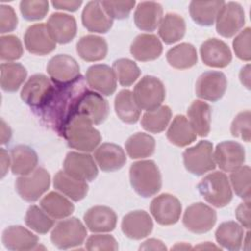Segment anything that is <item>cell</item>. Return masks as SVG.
<instances>
[{"label": "cell", "instance_id": "1", "mask_svg": "<svg viewBox=\"0 0 251 251\" xmlns=\"http://www.w3.org/2000/svg\"><path fill=\"white\" fill-rule=\"evenodd\" d=\"M86 80L78 76L67 84H55L46 104L35 114L60 135L65 125L75 115L82 95L88 90Z\"/></svg>", "mask_w": 251, "mask_h": 251}, {"label": "cell", "instance_id": "2", "mask_svg": "<svg viewBox=\"0 0 251 251\" xmlns=\"http://www.w3.org/2000/svg\"><path fill=\"white\" fill-rule=\"evenodd\" d=\"M92 122L82 115H75L69 120L61 131L69 147L82 152H91L101 142L100 132L92 126Z\"/></svg>", "mask_w": 251, "mask_h": 251}, {"label": "cell", "instance_id": "3", "mask_svg": "<svg viewBox=\"0 0 251 251\" xmlns=\"http://www.w3.org/2000/svg\"><path fill=\"white\" fill-rule=\"evenodd\" d=\"M129 180L133 190L144 198L157 194L162 187L160 170L152 160L134 162L129 168Z\"/></svg>", "mask_w": 251, "mask_h": 251}, {"label": "cell", "instance_id": "4", "mask_svg": "<svg viewBox=\"0 0 251 251\" xmlns=\"http://www.w3.org/2000/svg\"><path fill=\"white\" fill-rule=\"evenodd\" d=\"M198 191L203 198L217 208H223L230 203L232 190L227 176L222 172H214L201 179Z\"/></svg>", "mask_w": 251, "mask_h": 251}, {"label": "cell", "instance_id": "5", "mask_svg": "<svg viewBox=\"0 0 251 251\" xmlns=\"http://www.w3.org/2000/svg\"><path fill=\"white\" fill-rule=\"evenodd\" d=\"M132 93L138 108L145 111L160 107L166 97L163 82L153 75L143 76L134 86Z\"/></svg>", "mask_w": 251, "mask_h": 251}, {"label": "cell", "instance_id": "6", "mask_svg": "<svg viewBox=\"0 0 251 251\" xmlns=\"http://www.w3.org/2000/svg\"><path fill=\"white\" fill-rule=\"evenodd\" d=\"M87 235L84 225L75 217L59 222L51 232V241L59 249L79 246Z\"/></svg>", "mask_w": 251, "mask_h": 251}, {"label": "cell", "instance_id": "7", "mask_svg": "<svg viewBox=\"0 0 251 251\" xmlns=\"http://www.w3.org/2000/svg\"><path fill=\"white\" fill-rule=\"evenodd\" d=\"M182 157L185 169L194 176H202L216 168L213 144L208 140H201L196 145L188 147Z\"/></svg>", "mask_w": 251, "mask_h": 251}, {"label": "cell", "instance_id": "8", "mask_svg": "<svg viewBox=\"0 0 251 251\" xmlns=\"http://www.w3.org/2000/svg\"><path fill=\"white\" fill-rule=\"evenodd\" d=\"M53 88L54 84L46 75L35 74L24 84L21 91V98L36 113L46 104Z\"/></svg>", "mask_w": 251, "mask_h": 251}, {"label": "cell", "instance_id": "9", "mask_svg": "<svg viewBox=\"0 0 251 251\" xmlns=\"http://www.w3.org/2000/svg\"><path fill=\"white\" fill-rule=\"evenodd\" d=\"M50 186V175L44 168H36L28 175L21 176L16 180L18 194L26 202H35Z\"/></svg>", "mask_w": 251, "mask_h": 251}, {"label": "cell", "instance_id": "10", "mask_svg": "<svg viewBox=\"0 0 251 251\" xmlns=\"http://www.w3.org/2000/svg\"><path fill=\"white\" fill-rule=\"evenodd\" d=\"M217 221V213L210 206L197 202L188 206L183 214V226L189 231L202 234L212 229Z\"/></svg>", "mask_w": 251, "mask_h": 251}, {"label": "cell", "instance_id": "11", "mask_svg": "<svg viewBox=\"0 0 251 251\" xmlns=\"http://www.w3.org/2000/svg\"><path fill=\"white\" fill-rule=\"evenodd\" d=\"M216 30L223 37L235 35L245 24L243 8L236 2H227L220 9L216 18Z\"/></svg>", "mask_w": 251, "mask_h": 251}, {"label": "cell", "instance_id": "12", "mask_svg": "<svg viewBox=\"0 0 251 251\" xmlns=\"http://www.w3.org/2000/svg\"><path fill=\"white\" fill-rule=\"evenodd\" d=\"M150 212L159 225L171 226L179 220L181 204L176 196L162 193L151 201Z\"/></svg>", "mask_w": 251, "mask_h": 251}, {"label": "cell", "instance_id": "13", "mask_svg": "<svg viewBox=\"0 0 251 251\" xmlns=\"http://www.w3.org/2000/svg\"><path fill=\"white\" fill-rule=\"evenodd\" d=\"M227 81L225 74L217 71H208L203 73L195 84L196 95L210 102L219 101L225 94Z\"/></svg>", "mask_w": 251, "mask_h": 251}, {"label": "cell", "instance_id": "14", "mask_svg": "<svg viewBox=\"0 0 251 251\" xmlns=\"http://www.w3.org/2000/svg\"><path fill=\"white\" fill-rule=\"evenodd\" d=\"M63 167L68 175L83 181H92L98 175L94 159L87 153L69 152L64 160Z\"/></svg>", "mask_w": 251, "mask_h": 251}, {"label": "cell", "instance_id": "15", "mask_svg": "<svg viewBox=\"0 0 251 251\" xmlns=\"http://www.w3.org/2000/svg\"><path fill=\"white\" fill-rule=\"evenodd\" d=\"M46 70L55 84H67L81 75L78 63L73 57L66 54L52 57L47 64Z\"/></svg>", "mask_w": 251, "mask_h": 251}, {"label": "cell", "instance_id": "16", "mask_svg": "<svg viewBox=\"0 0 251 251\" xmlns=\"http://www.w3.org/2000/svg\"><path fill=\"white\" fill-rule=\"evenodd\" d=\"M214 159L216 165L224 172H233L243 166L245 162L244 147L232 140L219 143L215 149Z\"/></svg>", "mask_w": 251, "mask_h": 251}, {"label": "cell", "instance_id": "17", "mask_svg": "<svg viewBox=\"0 0 251 251\" xmlns=\"http://www.w3.org/2000/svg\"><path fill=\"white\" fill-rule=\"evenodd\" d=\"M75 115H82L88 118L92 124L100 125L109 115L107 100L98 92L87 90L79 100Z\"/></svg>", "mask_w": 251, "mask_h": 251}, {"label": "cell", "instance_id": "18", "mask_svg": "<svg viewBox=\"0 0 251 251\" xmlns=\"http://www.w3.org/2000/svg\"><path fill=\"white\" fill-rule=\"evenodd\" d=\"M87 85L101 95H112L117 89V78L112 68L104 64L89 67L85 74Z\"/></svg>", "mask_w": 251, "mask_h": 251}, {"label": "cell", "instance_id": "19", "mask_svg": "<svg viewBox=\"0 0 251 251\" xmlns=\"http://www.w3.org/2000/svg\"><path fill=\"white\" fill-rule=\"evenodd\" d=\"M24 40L27 51L34 55L44 56L51 53L56 48V42L51 37L44 24L30 25L25 30Z\"/></svg>", "mask_w": 251, "mask_h": 251}, {"label": "cell", "instance_id": "20", "mask_svg": "<svg viewBox=\"0 0 251 251\" xmlns=\"http://www.w3.org/2000/svg\"><path fill=\"white\" fill-rule=\"evenodd\" d=\"M203 63L212 68H225L231 62L232 55L228 45L218 38H209L200 46Z\"/></svg>", "mask_w": 251, "mask_h": 251}, {"label": "cell", "instance_id": "21", "mask_svg": "<svg viewBox=\"0 0 251 251\" xmlns=\"http://www.w3.org/2000/svg\"><path fill=\"white\" fill-rule=\"evenodd\" d=\"M123 233L130 239H142L153 229V222L149 214L143 210H136L126 214L121 224Z\"/></svg>", "mask_w": 251, "mask_h": 251}, {"label": "cell", "instance_id": "22", "mask_svg": "<svg viewBox=\"0 0 251 251\" xmlns=\"http://www.w3.org/2000/svg\"><path fill=\"white\" fill-rule=\"evenodd\" d=\"M81 22L88 31L97 33H106L113 25V19L108 16L100 1H90L85 5Z\"/></svg>", "mask_w": 251, "mask_h": 251}, {"label": "cell", "instance_id": "23", "mask_svg": "<svg viewBox=\"0 0 251 251\" xmlns=\"http://www.w3.org/2000/svg\"><path fill=\"white\" fill-rule=\"evenodd\" d=\"M46 26L54 41L60 44L69 43L76 34V21L68 14H52L47 21Z\"/></svg>", "mask_w": 251, "mask_h": 251}, {"label": "cell", "instance_id": "24", "mask_svg": "<svg viewBox=\"0 0 251 251\" xmlns=\"http://www.w3.org/2000/svg\"><path fill=\"white\" fill-rule=\"evenodd\" d=\"M4 246L13 251H26L37 248L38 237L22 226H10L2 233Z\"/></svg>", "mask_w": 251, "mask_h": 251}, {"label": "cell", "instance_id": "25", "mask_svg": "<svg viewBox=\"0 0 251 251\" xmlns=\"http://www.w3.org/2000/svg\"><path fill=\"white\" fill-rule=\"evenodd\" d=\"M86 227L91 232H109L115 229L117 215L107 206H93L83 215Z\"/></svg>", "mask_w": 251, "mask_h": 251}, {"label": "cell", "instance_id": "26", "mask_svg": "<svg viewBox=\"0 0 251 251\" xmlns=\"http://www.w3.org/2000/svg\"><path fill=\"white\" fill-rule=\"evenodd\" d=\"M94 159L104 172H115L124 167L126 157L124 149L115 143H103L96 148Z\"/></svg>", "mask_w": 251, "mask_h": 251}, {"label": "cell", "instance_id": "27", "mask_svg": "<svg viewBox=\"0 0 251 251\" xmlns=\"http://www.w3.org/2000/svg\"><path fill=\"white\" fill-rule=\"evenodd\" d=\"M162 51L163 46L160 39L149 33L137 35L130 45V54L140 62L154 61L160 57Z\"/></svg>", "mask_w": 251, "mask_h": 251}, {"label": "cell", "instance_id": "28", "mask_svg": "<svg viewBox=\"0 0 251 251\" xmlns=\"http://www.w3.org/2000/svg\"><path fill=\"white\" fill-rule=\"evenodd\" d=\"M133 19L135 25L140 30L154 31L163 19V8L157 2H140L135 9Z\"/></svg>", "mask_w": 251, "mask_h": 251}, {"label": "cell", "instance_id": "29", "mask_svg": "<svg viewBox=\"0 0 251 251\" xmlns=\"http://www.w3.org/2000/svg\"><path fill=\"white\" fill-rule=\"evenodd\" d=\"M11 171L14 175L25 176L33 172L38 163L36 152L27 145H17L12 148Z\"/></svg>", "mask_w": 251, "mask_h": 251}, {"label": "cell", "instance_id": "30", "mask_svg": "<svg viewBox=\"0 0 251 251\" xmlns=\"http://www.w3.org/2000/svg\"><path fill=\"white\" fill-rule=\"evenodd\" d=\"M76 52L86 62H97L106 57L108 44L103 37L98 35H84L76 43Z\"/></svg>", "mask_w": 251, "mask_h": 251}, {"label": "cell", "instance_id": "31", "mask_svg": "<svg viewBox=\"0 0 251 251\" xmlns=\"http://www.w3.org/2000/svg\"><path fill=\"white\" fill-rule=\"evenodd\" d=\"M53 184L54 188L75 202L82 200L88 192V184L86 181L76 179L68 175L65 171H59L55 175Z\"/></svg>", "mask_w": 251, "mask_h": 251}, {"label": "cell", "instance_id": "32", "mask_svg": "<svg viewBox=\"0 0 251 251\" xmlns=\"http://www.w3.org/2000/svg\"><path fill=\"white\" fill-rule=\"evenodd\" d=\"M196 132L188 119L183 115H176L167 130L168 140L178 147H184L195 141Z\"/></svg>", "mask_w": 251, "mask_h": 251}, {"label": "cell", "instance_id": "33", "mask_svg": "<svg viewBox=\"0 0 251 251\" xmlns=\"http://www.w3.org/2000/svg\"><path fill=\"white\" fill-rule=\"evenodd\" d=\"M211 106L201 100H195L187 110L188 121L196 134L207 136L211 128Z\"/></svg>", "mask_w": 251, "mask_h": 251}, {"label": "cell", "instance_id": "34", "mask_svg": "<svg viewBox=\"0 0 251 251\" xmlns=\"http://www.w3.org/2000/svg\"><path fill=\"white\" fill-rule=\"evenodd\" d=\"M243 234L242 226L234 221H227L222 223L218 226L215 232V237L222 247L227 250L237 251L242 246Z\"/></svg>", "mask_w": 251, "mask_h": 251}, {"label": "cell", "instance_id": "35", "mask_svg": "<svg viewBox=\"0 0 251 251\" xmlns=\"http://www.w3.org/2000/svg\"><path fill=\"white\" fill-rule=\"evenodd\" d=\"M225 4L224 1H191L189 4V14L191 19L199 25L210 26L217 18L220 9Z\"/></svg>", "mask_w": 251, "mask_h": 251}, {"label": "cell", "instance_id": "36", "mask_svg": "<svg viewBox=\"0 0 251 251\" xmlns=\"http://www.w3.org/2000/svg\"><path fill=\"white\" fill-rule=\"evenodd\" d=\"M186 30L182 17L175 13H168L162 19L159 25V36L166 44H173L180 40Z\"/></svg>", "mask_w": 251, "mask_h": 251}, {"label": "cell", "instance_id": "37", "mask_svg": "<svg viewBox=\"0 0 251 251\" xmlns=\"http://www.w3.org/2000/svg\"><path fill=\"white\" fill-rule=\"evenodd\" d=\"M40 207L53 219L61 220L71 216L75 210L74 204L62 194L51 191L40 200Z\"/></svg>", "mask_w": 251, "mask_h": 251}, {"label": "cell", "instance_id": "38", "mask_svg": "<svg viewBox=\"0 0 251 251\" xmlns=\"http://www.w3.org/2000/svg\"><path fill=\"white\" fill-rule=\"evenodd\" d=\"M169 65L177 70H186L197 64V52L195 47L187 42L177 44L167 52Z\"/></svg>", "mask_w": 251, "mask_h": 251}, {"label": "cell", "instance_id": "39", "mask_svg": "<svg viewBox=\"0 0 251 251\" xmlns=\"http://www.w3.org/2000/svg\"><path fill=\"white\" fill-rule=\"evenodd\" d=\"M115 111L120 120L126 124H135L140 117V109L128 89L121 90L115 97Z\"/></svg>", "mask_w": 251, "mask_h": 251}, {"label": "cell", "instance_id": "40", "mask_svg": "<svg viewBox=\"0 0 251 251\" xmlns=\"http://www.w3.org/2000/svg\"><path fill=\"white\" fill-rule=\"evenodd\" d=\"M0 70L1 88L6 92L17 91L26 78L27 72L20 63H2Z\"/></svg>", "mask_w": 251, "mask_h": 251}, {"label": "cell", "instance_id": "41", "mask_svg": "<svg viewBox=\"0 0 251 251\" xmlns=\"http://www.w3.org/2000/svg\"><path fill=\"white\" fill-rule=\"evenodd\" d=\"M155 139L143 132H136L126 141V151L131 159L150 157L155 151Z\"/></svg>", "mask_w": 251, "mask_h": 251}, {"label": "cell", "instance_id": "42", "mask_svg": "<svg viewBox=\"0 0 251 251\" xmlns=\"http://www.w3.org/2000/svg\"><path fill=\"white\" fill-rule=\"evenodd\" d=\"M172 118L169 106H160L154 110L146 111L141 118L142 127L152 133H160L168 126Z\"/></svg>", "mask_w": 251, "mask_h": 251}, {"label": "cell", "instance_id": "43", "mask_svg": "<svg viewBox=\"0 0 251 251\" xmlns=\"http://www.w3.org/2000/svg\"><path fill=\"white\" fill-rule=\"evenodd\" d=\"M25 222L30 229L39 234H46L54 226L53 218L36 205L29 206L25 217Z\"/></svg>", "mask_w": 251, "mask_h": 251}, {"label": "cell", "instance_id": "44", "mask_svg": "<svg viewBox=\"0 0 251 251\" xmlns=\"http://www.w3.org/2000/svg\"><path fill=\"white\" fill-rule=\"evenodd\" d=\"M116 78L122 86H130L137 80L140 75L138 66L131 60L121 58L113 63L112 67Z\"/></svg>", "mask_w": 251, "mask_h": 251}, {"label": "cell", "instance_id": "45", "mask_svg": "<svg viewBox=\"0 0 251 251\" xmlns=\"http://www.w3.org/2000/svg\"><path fill=\"white\" fill-rule=\"evenodd\" d=\"M250 167L241 166L231 172L229 179L235 194L245 201L250 200Z\"/></svg>", "mask_w": 251, "mask_h": 251}, {"label": "cell", "instance_id": "46", "mask_svg": "<svg viewBox=\"0 0 251 251\" xmlns=\"http://www.w3.org/2000/svg\"><path fill=\"white\" fill-rule=\"evenodd\" d=\"M48 10L49 3L45 0H24L20 3L21 14L25 20L29 22L44 19Z\"/></svg>", "mask_w": 251, "mask_h": 251}, {"label": "cell", "instance_id": "47", "mask_svg": "<svg viewBox=\"0 0 251 251\" xmlns=\"http://www.w3.org/2000/svg\"><path fill=\"white\" fill-rule=\"evenodd\" d=\"M24 53L21 40L16 35H2L0 37V59L2 61H15Z\"/></svg>", "mask_w": 251, "mask_h": 251}, {"label": "cell", "instance_id": "48", "mask_svg": "<svg viewBox=\"0 0 251 251\" xmlns=\"http://www.w3.org/2000/svg\"><path fill=\"white\" fill-rule=\"evenodd\" d=\"M101 5L111 19L124 20L128 18L131 10L135 5V1H101Z\"/></svg>", "mask_w": 251, "mask_h": 251}, {"label": "cell", "instance_id": "49", "mask_svg": "<svg viewBox=\"0 0 251 251\" xmlns=\"http://www.w3.org/2000/svg\"><path fill=\"white\" fill-rule=\"evenodd\" d=\"M230 132L232 136L241 138L242 140L250 141V111L246 110L240 112L233 119L230 126Z\"/></svg>", "mask_w": 251, "mask_h": 251}, {"label": "cell", "instance_id": "50", "mask_svg": "<svg viewBox=\"0 0 251 251\" xmlns=\"http://www.w3.org/2000/svg\"><path fill=\"white\" fill-rule=\"evenodd\" d=\"M250 38L251 29L250 27H246L240 31L232 41V46L236 57L245 62H249L251 59Z\"/></svg>", "mask_w": 251, "mask_h": 251}, {"label": "cell", "instance_id": "51", "mask_svg": "<svg viewBox=\"0 0 251 251\" xmlns=\"http://www.w3.org/2000/svg\"><path fill=\"white\" fill-rule=\"evenodd\" d=\"M85 248L89 251L105 250L115 251L118 250L119 245L114 236L110 234H93L90 235L85 243Z\"/></svg>", "mask_w": 251, "mask_h": 251}, {"label": "cell", "instance_id": "52", "mask_svg": "<svg viewBox=\"0 0 251 251\" xmlns=\"http://www.w3.org/2000/svg\"><path fill=\"white\" fill-rule=\"evenodd\" d=\"M18 25V18L11 6H0V32L7 33L16 29Z\"/></svg>", "mask_w": 251, "mask_h": 251}, {"label": "cell", "instance_id": "53", "mask_svg": "<svg viewBox=\"0 0 251 251\" xmlns=\"http://www.w3.org/2000/svg\"><path fill=\"white\" fill-rule=\"evenodd\" d=\"M235 216L243 227L250 228V200L240 203L235 211Z\"/></svg>", "mask_w": 251, "mask_h": 251}, {"label": "cell", "instance_id": "54", "mask_svg": "<svg viewBox=\"0 0 251 251\" xmlns=\"http://www.w3.org/2000/svg\"><path fill=\"white\" fill-rule=\"evenodd\" d=\"M51 3L55 9L65 10V11H69V12H75L81 6L82 1L81 0H72V1L54 0Z\"/></svg>", "mask_w": 251, "mask_h": 251}, {"label": "cell", "instance_id": "55", "mask_svg": "<svg viewBox=\"0 0 251 251\" xmlns=\"http://www.w3.org/2000/svg\"><path fill=\"white\" fill-rule=\"evenodd\" d=\"M139 249L140 250H166L167 247L161 240L156 238H150L144 241L139 246Z\"/></svg>", "mask_w": 251, "mask_h": 251}, {"label": "cell", "instance_id": "56", "mask_svg": "<svg viewBox=\"0 0 251 251\" xmlns=\"http://www.w3.org/2000/svg\"><path fill=\"white\" fill-rule=\"evenodd\" d=\"M0 157H1V178H3L11 165V156L8 155V152L4 149H0Z\"/></svg>", "mask_w": 251, "mask_h": 251}, {"label": "cell", "instance_id": "57", "mask_svg": "<svg viewBox=\"0 0 251 251\" xmlns=\"http://www.w3.org/2000/svg\"><path fill=\"white\" fill-rule=\"evenodd\" d=\"M239 79L241 83L247 88L250 89V65L247 64L244 66L239 73Z\"/></svg>", "mask_w": 251, "mask_h": 251}, {"label": "cell", "instance_id": "58", "mask_svg": "<svg viewBox=\"0 0 251 251\" xmlns=\"http://www.w3.org/2000/svg\"><path fill=\"white\" fill-rule=\"evenodd\" d=\"M12 136V131L10 126L4 122V120H1V143L5 144L9 142L10 138Z\"/></svg>", "mask_w": 251, "mask_h": 251}, {"label": "cell", "instance_id": "59", "mask_svg": "<svg viewBox=\"0 0 251 251\" xmlns=\"http://www.w3.org/2000/svg\"><path fill=\"white\" fill-rule=\"evenodd\" d=\"M195 248L197 249H201V248H204V249H211V248H214V249H218L217 246H214L211 242H205L204 244H201V245H198L196 246Z\"/></svg>", "mask_w": 251, "mask_h": 251}, {"label": "cell", "instance_id": "60", "mask_svg": "<svg viewBox=\"0 0 251 251\" xmlns=\"http://www.w3.org/2000/svg\"><path fill=\"white\" fill-rule=\"evenodd\" d=\"M189 249V248H191V247H189V246H182V245H180V244H176L175 247H172V249Z\"/></svg>", "mask_w": 251, "mask_h": 251}]
</instances>
